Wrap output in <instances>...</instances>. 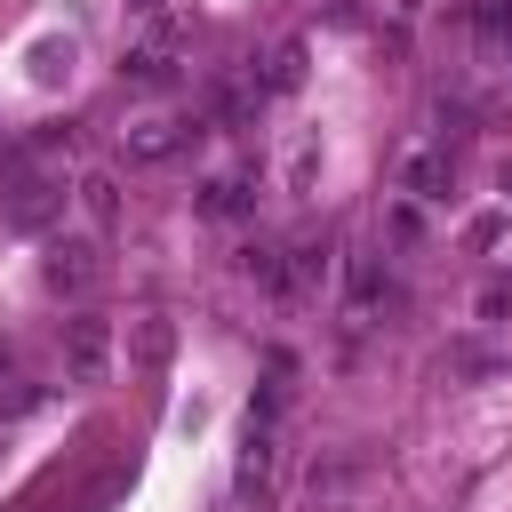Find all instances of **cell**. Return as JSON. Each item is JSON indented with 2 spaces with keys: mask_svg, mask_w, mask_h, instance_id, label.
Listing matches in <instances>:
<instances>
[{
  "mask_svg": "<svg viewBox=\"0 0 512 512\" xmlns=\"http://www.w3.org/2000/svg\"><path fill=\"white\" fill-rule=\"evenodd\" d=\"M0 216H8L16 232H48V224L64 216V192H56L48 176H16V184L0 192Z\"/></svg>",
  "mask_w": 512,
  "mask_h": 512,
  "instance_id": "6da1fadb",
  "label": "cell"
},
{
  "mask_svg": "<svg viewBox=\"0 0 512 512\" xmlns=\"http://www.w3.org/2000/svg\"><path fill=\"white\" fill-rule=\"evenodd\" d=\"M104 352H112V328H104L96 312L64 320V360H72V376H80V384H88V376H104Z\"/></svg>",
  "mask_w": 512,
  "mask_h": 512,
  "instance_id": "7a4b0ae2",
  "label": "cell"
},
{
  "mask_svg": "<svg viewBox=\"0 0 512 512\" xmlns=\"http://www.w3.org/2000/svg\"><path fill=\"white\" fill-rule=\"evenodd\" d=\"M48 288L56 296H88L96 288V248L88 240H56L48 248Z\"/></svg>",
  "mask_w": 512,
  "mask_h": 512,
  "instance_id": "3957f363",
  "label": "cell"
},
{
  "mask_svg": "<svg viewBox=\"0 0 512 512\" xmlns=\"http://www.w3.org/2000/svg\"><path fill=\"white\" fill-rule=\"evenodd\" d=\"M184 136H192L184 120H136V128H120V144H128V160H136V168H152V160H168V152H176Z\"/></svg>",
  "mask_w": 512,
  "mask_h": 512,
  "instance_id": "277c9868",
  "label": "cell"
},
{
  "mask_svg": "<svg viewBox=\"0 0 512 512\" xmlns=\"http://www.w3.org/2000/svg\"><path fill=\"white\" fill-rule=\"evenodd\" d=\"M448 184H456V160H448V144H440V152H408V160H400V192H416V200H440Z\"/></svg>",
  "mask_w": 512,
  "mask_h": 512,
  "instance_id": "5b68a950",
  "label": "cell"
},
{
  "mask_svg": "<svg viewBox=\"0 0 512 512\" xmlns=\"http://www.w3.org/2000/svg\"><path fill=\"white\" fill-rule=\"evenodd\" d=\"M128 88H176V56L168 48H136L128 56Z\"/></svg>",
  "mask_w": 512,
  "mask_h": 512,
  "instance_id": "8992f818",
  "label": "cell"
},
{
  "mask_svg": "<svg viewBox=\"0 0 512 512\" xmlns=\"http://www.w3.org/2000/svg\"><path fill=\"white\" fill-rule=\"evenodd\" d=\"M240 208H248V184H232V176L200 184V216H240Z\"/></svg>",
  "mask_w": 512,
  "mask_h": 512,
  "instance_id": "52a82bcc",
  "label": "cell"
},
{
  "mask_svg": "<svg viewBox=\"0 0 512 512\" xmlns=\"http://www.w3.org/2000/svg\"><path fill=\"white\" fill-rule=\"evenodd\" d=\"M296 80H304V48L288 40V48H272V64H264V80H256V88H296Z\"/></svg>",
  "mask_w": 512,
  "mask_h": 512,
  "instance_id": "ba28073f",
  "label": "cell"
},
{
  "mask_svg": "<svg viewBox=\"0 0 512 512\" xmlns=\"http://www.w3.org/2000/svg\"><path fill=\"white\" fill-rule=\"evenodd\" d=\"M240 264H248V280H256V288H288V264H280V248H248Z\"/></svg>",
  "mask_w": 512,
  "mask_h": 512,
  "instance_id": "9c48e42d",
  "label": "cell"
},
{
  "mask_svg": "<svg viewBox=\"0 0 512 512\" xmlns=\"http://www.w3.org/2000/svg\"><path fill=\"white\" fill-rule=\"evenodd\" d=\"M168 344H176L168 320H136V360H168Z\"/></svg>",
  "mask_w": 512,
  "mask_h": 512,
  "instance_id": "30bf717a",
  "label": "cell"
},
{
  "mask_svg": "<svg viewBox=\"0 0 512 512\" xmlns=\"http://www.w3.org/2000/svg\"><path fill=\"white\" fill-rule=\"evenodd\" d=\"M80 200H88V216H96V224H112V208H120L112 176H88V184H80Z\"/></svg>",
  "mask_w": 512,
  "mask_h": 512,
  "instance_id": "8fae6325",
  "label": "cell"
},
{
  "mask_svg": "<svg viewBox=\"0 0 512 512\" xmlns=\"http://www.w3.org/2000/svg\"><path fill=\"white\" fill-rule=\"evenodd\" d=\"M64 64H72V40H40V48H32V72H40V80H56Z\"/></svg>",
  "mask_w": 512,
  "mask_h": 512,
  "instance_id": "7c38bea8",
  "label": "cell"
},
{
  "mask_svg": "<svg viewBox=\"0 0 512 512\" xmlns=\"http://www.w3.org/2000/svg\"><path fill=\"white\" fill-rule=\"evenodd\" d=\"M296 280H328V248H304L296 256Z\"/></svg>",
  "mask_w": 512,
  "mask_h": 512,
  "instance_id": "4fadbf2b",
  "label": "cell"
},
{
  "mask_svg": "<svg viewBox=\"0 0 512 512\" xmlns=\"http://www.w3.org/2000/svg\"><path fill=\"white\" fill-rule=\"evenodd\" d=\"M32 400H40V392H32V384H8V392H0V416H24V408H32Z\"/></svg>",
  "mask_w": 512,
  "mask_h": 512,
  "instance_id": "5bb4252c",
  "label": "cell"
}]
</instances>
